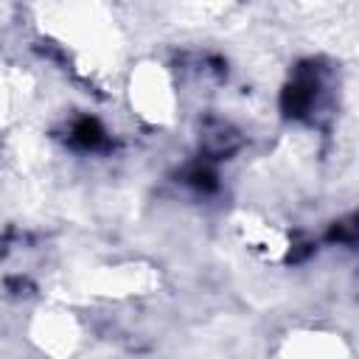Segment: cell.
<instances>
[{
  "label": "cell",
  "instance_id": "6da1fadb",
  "mask_svg": "<svg viewBox=\"0 0 359 359\" xmlns=\"http://www.w3.org/2000/svg\"><path fill=\"white\" fill-rule=\"evenodd\" d=\"M73 137H76V143H81V146H98L101 143V129H98V123L95 121H81L76 129H73Z\"/></svg>",
  "mask_w": 359,
  "mask_h": 359
}]
</instances>
